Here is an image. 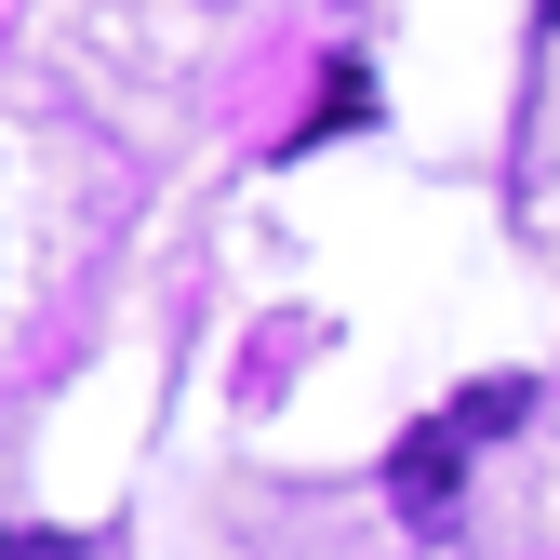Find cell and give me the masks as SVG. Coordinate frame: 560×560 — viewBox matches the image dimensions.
<instances>
[{
    "instance_id": "obj_2",
    "label": "cell",
    "mask_w": 560,
    "mask_h": 560,
    "mask_svg": "<svg viewBox=\"0 0 560 560\" xmlns=\"http://www.w3.org/2000/svg\"><path fill=\"white\" fill-rule=\"evenodd\" d=\"M521 413H534V387H521V374H480V387L454 400V428H467V441H508Z\"/></svg>"
},
{
    "instance_id": "obj_3",
    "label": "cell",
    "mask_w": 560,
    "mask_h": 560,
    "mask_svg": "<svg viewBox=\"0 0 560 560\" xmlns=\"http://www.w3.org/2000/svg\"><path fill=\"white\" fill-rule=\"evenodd\" d=\"M374 107V81H361V67H334V81H320V107H307V133H294V148H320V133H347V120H361Z\"/></svg>"
},
{
    "instance_id": "obj_4",
    "label": "cell",
    "mask_w": 560,
    "mask_h": 560,
    "mask_svg": "<svg viewBox=\"0 0 560 560\" xmlns=\"http://www.w3.org/2000/svg\"><path fill=\"white\" fill-rule=\"evenodd\" d=\"M0 560H94L81 534H0Z\"/></svg>"
},
{
    "instance_id": "obj_5",
    "label": "cell",
    "mask_w": 560,
    "mask_h": 560,
    "mask_svg": "<svg viewBox=\"0 0 560 560\" xmlns=\"http://www.w3.org/2000/svg\"><path fill=\"white\" fill-rule=\"evenodd\" d=\"M547 14H560V0H547Z\"/></svg>"
},
{
    "instance_id": "obj_1",
    "label": "cell",
    "mask_w": 560,
    "mask_h": 560,
    "mask_svg": "<svg viewBox=\"0 0 560 560\" xmlns=\"http://www.w3.org/2000/svg\"><path fill=\"white\" fill-rule=\"evenodd\" d=\"M454 480H467V428H454V413L400 428V454H387V494H400V521H454Z\"/></svg>"
}]
</instances>
